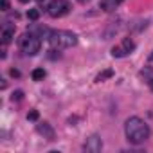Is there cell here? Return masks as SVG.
Segmentation results:
<instances>
[{
	"instance_id": "obj_8",
	"label": "cell",
	"mask_w": 153,
	"mask_h": 153,
	"mask_svg": "<svg viewBox=\"0 0 153 153\" xmlns=\"http://www.w3.org/2000/svg\"><path fill=\"white\" fill-rule=\"evenodd\" d=\"M121 2H123V0H101L99 7H101L103 11H108V13H110V11H114Z\"/></svg>"
},
{
	"instance_id": "obj_7",
	"label": "cell",
	"mask_w": 153,
	"mask_h": 153,
	"mask_svg": "<svg viewBox=\"0 0 153 153\" xmlns=\"http://www.w3.org/2000/svg\"><path fill=\"white\" fill-rule=\"evenodd\" d=\"M36 131H38L40 135H43L47 140H54V130H52V126H51L49 123H40V124L36 126Z\"/></svg>"
},
{
	"instance_id": "obj_12",
	"label": "cell",
	"mask_w": 153,
	"mask_h": 153,
	"mask_svg": "<svg viewBox=\"0 0 153 153\" xmlns=\"http://www.w3.org/2000/svg\"><path fill=\"white\" fill-rule=\"evenodd\" d=\"M43 78H45V70L43 68H34L33 70V79L34 81H43Z\"/></svg>"
},
{
	"instance_id": "obj_2",
	"label": "cell",
	"mask_w": 153,
	"mask_h": 153,
	"mask_svg": "<svg viewBox=\"0 0 153 153\" xmlns=\"http://www.w3.org/2000/svg\"><path fill=\"white\" fill-rule=\"evenodd\" d=\"M52 49L63 51V49H70L78 43V36H76L72 31H52L51 38H49Z\"/></svg>"
},
{
	"instance_id": "obj_9",
	"label": "cell",
	"mask_w": 153,
	"mask_h": 153,
	"mask_svg": "<svg viewBox=\"0 0 153 153\" xmlns=\"http://www.w3.org/2000/svg\"><path fill=\"white\" fill-rule=\"evenodd\" d=\"M140 76L144 78V81H146V85L153 90V68L151 67H146V68H142L140 70Z\"/></svg>"
},
{
	"instance_id": "obj_15",
	"label": "cell",
	"mask_w": 153,
	"mask_h": 153,
	"mask_svg": "<svg viewBox=\"0 0 153 153\" xmlns=\"http://www.w3.org/2000/svg\"><path fill=\"white\" fill-rule=\"evenodd\" d=\"M38 117H40V115H38L36 110H31V112L27 114V119H29V121H38Z\"/></svg>"
},
{
	"instance_id": "obj_17",
	"label": "cell",
	"mask_w": 153,
	"mask_h": 153,
	"mask_svg": "<svg viewBox=\"0 0 153 153\" xmlns=\"http://www.w3.org/2000/svg\"><path fill=\"white\" fill-rule=\"evenodd\" d=\"M9 74L13 76V78H18V76H20V72H18L16 68H11V70H9Z\"/></svg>"
},
{
	"instance_id": "obj_5",
	"label": "cell",
	"mask_w": 153,
	"mask_h": 153,
	"mask_svg": "<svg viewBox=\"0 0 153 153\" xmlns=\"http://www.w3.org/2000/svg\"><path fill=\"white\" fill-rule=\"evenodd\" d=\"M68 7L70 6L65 2V0H52V2L47 6V13L52 18H59V16H63V15L68 13Z\"/></svg>"
},
{
	"instance_id": "obj_11",
	"label": "cell",
	"mask_w": 153,
	"mask_h": 153,
	"mask_svg": "<svg viewBox=\"0 0 153 153\" xmlns=\"http://www.w3.org/2000/svg\"><path fill=\"white\" fill-rule=\"evenodd\" d=\"M13 38H15V29H4V33H2V42H4V45H7Z\"/></svg>"
},
{
	"instance_id": "obj_1",
	"label": "cell",
	"mask_w": 153,
	"mask_h": 153,
	"mask_svg": "<svg viewBox=\"0 0 153 153\" xmlns=\"http://www.w3.org/2000/svg\"><path fill=\"white\" fill-rule=\"evenodd\" d=\"M124 133L128 142L131 144H142L149 137V126L140 117H130L124 123Z\"/></svg>"
},
{
	"instance_id": "obj_19",
	"label": "cell",
	"mask_w": 153,
	"mask_h": 153,
	"mask_svg": "<svg viewBox=\"0 0 153 153\" xmlns=\"http://www.w3.org/2000/svg\"><path fill=\"white\" fill-rule=\"evenodd\" d=\"M78 2H81V4H85V2H88V0H78Z\"/></svg>"
},
{
	"instance_id": "obj_3",
	"label": "cell",
	"mask_w": 153,
	"mask_h": 153,
	"mask_svg": "<svg viewBox=\"0 0 153 153\" xmlns=\"http://www.w3.org/2000/svg\"><path fill=\"white\" fill-rule=\"evenodd\" d=\"M40 47H42V43H40V38L38 36H34V34H24L22 38H20V49H22V52L25 54V56H36L38 52H40Z\"/></svg>"
},
{
	"instance_id": "obj_20",
	"label": "cell",
	"mask_w": 153,
	"mask_h": 153,
	"mask_svg": "<svg viewBox=\"0 0 153 153\" xmlns=\"http://www.w3.org/2000/svg\"><path fill=\"white\" fill-rule=\"evenodd\" d=\"M149 59H153V52H151V56H149Z\"/></svg>"
},
{
	"instance_id": "obj_6",
	"label": "cell",
	"mask_w": 153,
	"mask_h": 153,
	"mask_svg": "<svg viewBox=\"0 0 153 153\" xmlns=\"http://www.w3.org/2000/svg\"><path fill=\"white\" fill-rule=\"evenodd\" d=\"M83 149L88 151V153H97V151H101V149H103V140H101V137H99V135H90V137L87 139V142L83 144Z\"/></svg>"
},
{
	"instance_id": "obj_14",
	"label": "cell",
	"mask_w": 153,
	"mask_h": 153,
	"mask_svg": "<svg viewBox=\"0 0 153 153\" xmlns=\"http://www.w3.org/2000/svg\"><path fill=\"white\" fill-rule=\"evenodd\" d=\"M22 97H24V92L22 90H16V92H13L11 101H22Z\"/></svg>"
},
{
	"instance_id": "obj_18",
	"label": "cell",
	"mask_w": 153,
	"mask_h": 153,
	"mask_svg": "<svg viewBox=\"0 0 153 153\" xmlns=\"http://www.w3.org/2000/svg\"><path fill=\"white\" fill-rule=\"evenodd\" d=\"M18 2H22V4H27V2H29V0H18Z\"/></svg>"
},
{
	"instance_id": "obj_16",
	"label": "cell",
	"mask_w": 153,
	"mask_h": 153,
	"mask_svg": "<svg viewBox=\"0 0 153 153\" xmlns=\"http://www.w3.org/2000/svg\"><path fill=\"white\" fill-rule=\"evenodd\" d=\"M9 9V0H2V11H7Z\"/></svg>"
},
{
	"instance_id": "obj_4",
	"label": "cell",
	"mask_w": 153,
	"mask_h": 153,
	"mask_svg": "<svg viewBox=\"0 0 153 153\" xmlns=\"http://www.w3.org/2000/svg\"><path fill=\"white\" fill-rule=\"evenodd\" d=\"M133 51H135V42L131 38H124L119 45H115L112 49V56L114 58H124V56L131 54Z\"/></svg>"
},
{
	"instance_id": "obj_10",
	"label": "cell",
	"mask_w": 153,
	"mask_h": 153,
	"mask_svg": "<svg viewBox=\"0 0 153 153\" xmlns=\"http://www.w3.org/2000/svg\"><path fill=\"white\" fill-rule=\"evenodd\" d=\"M110 78H114V70H112V68H105V70H101V72L96 76V83H103V81H106V79H110Z\"/></svg>"
},
{
	"instance_id": "obj_13",
	"label": "cell",
	"mask_w": 153,
	"mask_h": 153,
	"mask_svg": "<svg viewBox=\"0 0 153 153\" xmlns=\"http://www.w3.org/2000/svg\"><path fill=\"white\" fill-rule=\"evenodd\" d=\"M27 18L29 20H38L40 18V11L38 9H29L27 11Z\"/></svg>"
}]
</instances>
